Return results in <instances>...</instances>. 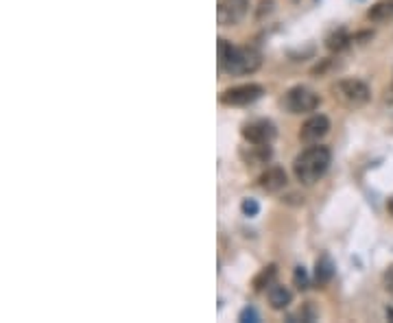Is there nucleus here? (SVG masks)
<instances>
[{
    "instance_id": "f257e3e1",
    "label": "nucleus",
    "mask_w": 393,
    "mask_h": 323,
    "mask_svg": "<svg viewBox=\"0 0 393 323\" xmlns=\"http://www.w3.org/2000/svg\"><path fill=\"white\" fill-rule=\"evenodd\" d=\"M330 162H332V153L328 146H321V144H310L308 149L301 151L295 162H293V173L297 182L301 184H315L319 182L324 175L328 173L330 168Z\"/></svg>"
},
{
    "instance_id": "f03ea898",
    "label": "nucleus",
    "mask_w": 393,
    "mask_h": 323,
    "mask_svg": "<svg viewBox=\"0 0 393 323\" xmlns=\"http://www.w3.org/2000/svg\"><path fill=\"white\" fill-rule=\"evenodd\" d=\"M262 64V55L256 51V49H234L230 51L228 60L221 66L223 72H228V75H251L260 68Z\"/></svg>"
},
{
    "instance_id": "7ed1b4c3",
    "label": "nucleus",
    "mask_w": 393,
    "mask_h": 323,
    "mask_svg": "<svg viewBox=\"0 0 393 323\" xmlns=\"http://www.w3.org/2000/svg\"><path fill=\"white\" fill-rule=\"evenodd\" d=\"M335 96L347 107H362L371 98V90L367 83L358 79H343L335 85Z\"/></svg>"
},
{
    "instance_id": "20e7f679",
    "label": "nucleus",
    "mask_w": 393,
    "mask_h": 323,
    "mask_svg": "<svg viewBox=\"0 0 393 323\" xmlns=\"http://www.w3.org/2000/svg\"><path fill=\"white\" fill-rule=\"evenodd\" d=\"M282 105L286 107V112H291V114H308V112H315L317 107H319V96H317L310 87L295 85L284 94Z\"/></svg>"
},
{
    "instance_id": "39448f33",
    "label": "nucleus",
    "mask_w": 393,
    "mask_h": 323,
    "mask_svg": "<svg viewBox=\"0 0 393 323\" xmlns=\"http://www.w3.org/2000/svg\"><path fill=\"white\" fill-rule=\"evenodd\" d=\"M262 94H265L262 85L243 83V85H236V87H230V90H225L221 94V103L223 105H230V107H245V105H251V103L258 101Z\"/></svg>"
},
{
    "instance_id": "423d86ee",
    "label": "nucleus",
    "mask_w": 393,
    "mask_h": 323,
    "mask_svg": "<svg viewBox=\"0 0 393 323\" xmlns=\"http://www.w3.org/2000/svg\"><path fill=\"white\" fill-rule=\"evenodd\" d=\"M249 0H219L217 20L221 26H234L247 16Z\"/></svg>"
},
{
    "instance_id": "0eeeda50",
    "label": "nucleus",
    "mask_w": 393,
    "mask_h": 323,
    "mask_svg": "<svg viewBox=\"0 0 393 323\" xmlns=\"http://www.w3.org/2000/svg\"><path fill=\"white\" fill-rule=\"evenodd\" d=\"M276 125L271 121H251L243 127V138L249 142V144H271L276 138Z\"/></svg>"
},
{
    "instance_id": "6e6552de",
    "label": "nucleus",
    "mask_w": 393,
    "mask_h": 323,
    "mask_svg": "<svg viewBox=\"0 0 393 323\" xmlns=\"http://www.w3.org/2000/svg\"><path fill=\"white\" fill-rule=\"evenodd\" d=\"M328 131H330V121L326 116L317 114V116H310V119L301 125L299 138L306 144H319V140H324L328 136Z\"/></svg>"
},
{
    "instance_id": "1a4fd4ad",
    "label": "nucleus",
    "mask_w": 393,
    "mask_h": 323,
    "mask_svg": "<svg viewBox=\"0 0 393 323\" xmlns=\"http://www.w3.org/2000/svg\"><path fill=\"white\" fill-rule=\"evenodd\" d=\"M258 184L265 193H280V190L286 186V173L280 166H271L260 175Z\"/></svg>"
},
{
    "instance_id": "9d476101",
    "label": "nucleus",
    "mask_w": 393,
    "mask_h": 323,
    "mask_svg": "<svg viewBox=\"0 0 393 323\" xmlns=\"http://www.w3.org/2000/svg\"><path fill=\"white\" fill-rule=\"evenodd\" d=\"M332 277H335V262L330 260V256H321L315 264V282L319 286H326Z\"/></svg>"
},
{
    "instance_id": "9b49d317",
    "label": "nucleus",
    "mask_w": 393,
    "mask_h": 323,
    "mask_svg": "<svg viewBox=\"0 0 393 323\" xmlns=\"http://www.w3.org/2000/svg\"><path fill=\"white\" fill-rule=\"evenodd\" d=\"M291 299H293V295L286 286L274 284L269 288V304H271V308H276V311H284V308L291 304Z\"/></svg>"
},
{
    "instance_id": "f8f14e48",
    "label": "nucleus",
    "mask_w": 393,
    "mask_h": 323,
    "mask_svg": "<svg viewBox=\"0 0 393 323\" xmlns=\"http://www.w3.org/2000/svg\"><path fill=\"white\" fill-rule=\"evenodd\" d=\"M367 18L371 22H387L393 18V0H378V3L367 11Z\"/></svg>"
},
{
    "instance_id": "ddd939ff",
    "label": "nucleus",
    "mask_w": 393,
    "mask_h": 323,
    "mask_svg": "<svg viewBox=\"0 0 393 323\" xmlns=\"http://www.w3.org/2000/svg\"><path fill=\"white\" fill-rule=\"evenodd\" d=\"M243 155H245V153H243ZM269 157H271L269 144H253V146H249V153L245 155L247 164H265Z\"/></svg>"
},
{
    "instance_id": "4468645a",
    "label": "nucleus",
    "mask_w": 393,
    "mask_h": 323,
    "mask_svg": "<svg viewBox=\"0 0 393 323\" xmlns=\"http://www.w3.org/2000/svg\"><path fill=\"white\" fill-rule=\"evenodd\" d=\"M347 44H350V35H347L343 28H339V31H335V33H332V35L326 40V46H328L330 51H337V53L343 51Z\"/></svg>"
},
{
    "instance_id": "2eb2a0df",
    "label": "nucleus",
    "mask_w": 393,
    "mask_h": 323,
    "mask_svg": "<svg viewBox=\"0 0 393 323\" xmlns=\"http://www.w3.org/2000/svg\"><path fill=\"white\" fill-rule=\"evenodd\" d=\"M274 277H276V267H274V264H269V267L262 269V273L256 277V282H253L256 290L271 288V286H274Z\"/></svg>"
},
{
    "instance_id": "dca6fc26",
    "label": "nucleus",
    "mask_w": 393,
    "mask_h": 323,
    "mask_svg": "<svg viewBox=\"0 0 393 323\" xmlns=\"http://www.w3.org/2000/svg\"><path fill=\"white\" fill-rule=\"evenodd\" d=\"M240 210H243L245 216H256L260 212V205H258V201H256V199H245L243 205H240Z\"/></svg>"
},
{
    "instance_id": "f3484780",
    "label": "nucleus",
    "mask_w": 393,
    "mask_h": 323,
    "mask_svg": "<svg viewBox=\"0 0 393 323\" xmlns=\"http://www.w3.org/2000/svg\"><path fill=\"white\" fill-rule=\"evenodd\" d=\"M230 51H232V44L228 40H219V68L225 64V60H228Z\"/></svg>"
},
{
    "instance_id": "a211bd4d",
    "label": "nucleus",
    "mask_w": 393,
    "mask_h": 323,
    "mask_svg": "<svg viewBox=\"0 0 393 323\" xmlns=\"http://www.w3.org/2000/svg\"><path fill=\"white\" fill-rule=\"evenodd\" d=\"M295 284H297V288H308V275H306V271H304V267H297L295 269Z\"/></svg>"
},
{
    "instance_id": "6ab92c4d",
    "label": "nucleus",
    "mask_w": 393,
    "mask_h": 323,
    "mask_svg": "<svg viewBox=\"0 0 393 323\" xmlns=\"http://www.w3.org/2000/svg\"><path fill=\"white\" fill-rule=\"evenodd\" d=\"M238 321H249V323H256V321H260V315L256 313V308H245L243 313L238 315Z\"/></svg>"
},
{
    "instance_id": "aec40b11",
    "label": "nucleus",
    "mask_w": 393,
    "mask_h": 323,
    "mask_svg": "<svg viewBox=\"0 0 393 323\" xmlns=\"http://www.w3.org/2000/svg\"><path fill=\"white\" fill-rule=\"evenodd\" d=\"M385 286H387V290L393 295V269H389L387 275H385Z\"/></svg>"
},
{
    "instance_id": "412c9836",
    "label": "nucleus",
    "mask_w": 393,
    "mask_h": 323,
    "mask_svg": "<svg viewBox=\"0 0 393 323\" xmlns=\"http://www.w3.org/2000/svg\"><path fill=\"white\" fill-rule=\"evenodd\" d=\"M387 208H389V212H391V216H393V197L389 199V203H387Z\"/></svg>"
},
{
    "instance_id": "4be33fe9",
    "label": "nucleus",
    "mask_w": 393,
    "mask_h": 323,
    "mask_svg": "<svg viewBox=\"0 0 393 323\" xmlns=\"http://www.w3.org/2000/svg\"><path fill=\"white\" fill-rule=\"evenodd\" d=\"M387 317H389V319H393V311H387Z\"/></svg>"
}]
</instances>
